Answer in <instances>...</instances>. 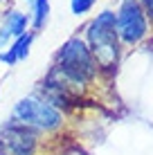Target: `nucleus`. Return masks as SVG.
<instances>
[{"instance_id": "obj_1", "label": "nucleus", "mask_w": 153, "mask_h": 155, "mask_svg": "<svg viewBox=\"0 0 153 155\" xmlns=\"http://www.w3.org/2000/svg\"><path fill=\"white\" fill-rule=\"evenodd\" d=\"M83 41L90 47L99 74H113L117 70L119 56H122V43L117 36L115 12L104 9L101 14L95 16L86 25V38Z\"/></svg>"}, {"instance_id": "obj_2", "label": "nucleus", "mask_w": 153, "mask_h": 155, "mask_svg": "<svg viewBox=\"0 0 153 155\" xmlns=\"http://www.w3.org/2000/svg\"><path fill=\"white\" fill-rule=\"evenodd\" d=\"M52 68H54L68 83L75 85L81 94L86 92L95 83V79L99 77V70H97V63H95V56H92L90 47H88V43L83 38H79V36L68 38L59 47Z\"/></svg>"}, {"instance_id": "obj_3", "label": "nucleus", "mask_w": 153, "mask_h": 155, "mask_svg": "<svg viewBox=\"0 0 153 155\" xmlns=\"http://www.w3.org/2000/svg\"><path fill=\"white\" fill-rule=\"evenodd\" d=\"M12 121H16L20 126H27L41 135V133L61 130L63 124H65V115L61 110H56L54 106H50L47 101L38 99L36 94H29V97H23L14 106Z\"/></svg>"}, {"instance_id": "obj_4", "label": "nucleus", "mask_w": 153, "mask_h": 155, "mask_svg": "<svg viewBox=\"0 0 153 155\" xmlns=\"http://www.w3.org/2000/svg\"><path fill=\"white\" fill-rule=\"evenodd\" d=\"M115 25H117L119 43L124 45H140L149 36V16L140 0H122L115 12Z\"/></svg>"}, {"instance_id": "obj_5", "label": "nucleus", "mask_w": 153, "mask_h": 155, "mask_svg": "<svg viewBox=\"0 0 153 155\" xmlns=\"http://www.w3.org/2000/svg\"><path fill=\"white\" fill-rule=\"evenodd\" d=\"M5 151L9 155H36L38 153V133L16 121H7L0 128Z\"/></svg>"}, {"instance_id": "obj_6", "label": "nucleus", "mask_w": 153, "mask_h": 155, "mask_svg": "<svg viewBox=\"0 0 153 155\" xmlns=\"http://www.w3.org/2000/svg\"><path fill=\"white\" fill-rule=\"evenodd\" d=\"M27 27H29V16L18 12V9H9L2 18V25H0V50L14 43L18 36H23Z\"/></svg>"}, {"instance_id": "obj_7", "label": "nucleus", "mask_w": 153, "mask_h": 155, "mask_svg": "<svg viewBox=\"0 0 153 155\" xmlns=\"http://www.w3.org/2000/svg\"><path fill=\"white\" fill-rule=\"evenodd\" d=\"M34 36H36L34 31H25L23 36H18V38L7 47V52H0V61L7 63V65H14V63L23 61V58L29 54V47H32V43H34Z\"/></svg>"}, {"instance_id": "obj_8", "label": "nucleus", "mask_w": 153, "mask_h": 155, "mask_svg": "<svg viewBox=\"0 0 153 155\" xmlns=\"http://www.w3.org/2000/svg\"><path fill=\"white\" fill-rule=\"evenodd\" d=\"M32 7H34V14H32L29 23L34 25V34H36L38 29L45 27L47 18H50V2H47V0H36Z\"/></svg>"}, {"instance_id": "obj_9", "label": "nucleus", "mask_w": 153, "mask_h": 155, "mask_svg": "<svg viewBox=\"0 0 153 155\" xmlns=\"http://www.w3.org/2000/svg\"><path fill=\"white\" fill-rule=\"evenodd\" d=\"M95 7V0H70V9L75 16H83Z\"/></svg>"}, {"instance_id": "obj_10", "label": "nucleus", "mask_w": 153, "mask_h": 155, "mask_svg": "<svg viewBox=\"0 0 153 155\" xmlns=\"http://www.w3.org/2000/svg\"><path fill=\"white\" fill-rule=\"evenodd\" d=\"M142 2V7H144V12H146V16L153 20V0H140Z\"/></svg>"}, {"instance_id": "obj_11", "label": "nucleus", "mask_w": 153, "mask_h": 155, "mask_svg": "<svg viewBox=\"0 0 153 155\" xmlns=\"http://www.w3.org/2000/svg\"><path fill=\"white\" fill-rule=\"evenodd\" d=\"M5 151V144H2V137H0V153Z\"/></svg>"}, {"instance_id": "obj_12", "label": "nucleus", "mask_w": 153, "mask_h": 155, "mask_svg": "<svg viewBox=\"0 0 153 155\" xmlns=\"http://www.w3.org/2000/svg\"><path fill=\"white\" fill-rule=\"evenodd\" d=\"M25 2H29V5H34V2H36V0H25Z\"/></svg>"}, {"instance_id": "obj_13", "label": "nucleus", "mask_w": 153, "mask_h": 155, "mask_svg": "<svg viewBox=\"0 0 153 155\" xmlns=\"http://www.w3.org/2000/svg\"><path fill=\"white\" fill-rule=\"evenodd\" d=\"M0 155H9V153H7V151H2V153H0Z\"/></svg>"}, {"instance_id": "obj_14", "label": "nucleus", "mask_w": 153, "mask_h": 155, "mask_svg": "<svg viewBox=\"0 0 153 155\" xmlns=\"http://www.w3.org/2000/svg\"><path fill=\"white\" fill-rule=\"evenodd\" d=\"M0 2H5V0H0Z\"/></svg>"}]
</instances>
